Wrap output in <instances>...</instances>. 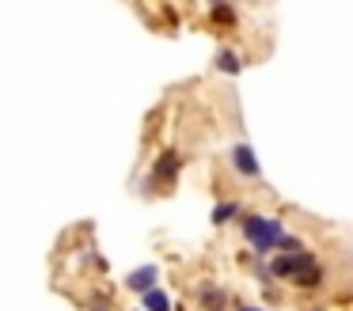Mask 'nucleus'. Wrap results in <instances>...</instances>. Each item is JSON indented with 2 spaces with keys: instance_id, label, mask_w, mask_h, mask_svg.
Wrapping results in <instances>:
<instances>
[{
  "instance_id": "nucleus-1",
  "label": "nucleus",
  "mask_w": 353,
  "mask_h": 311,
  "mask_svg": "<svg viewBox=\"0 0 353 311\" xmlns=\"http://www.w3.org/2000/svg\"><path fill=\"white\" fill-rule=\"evenodd\" d=\"M239 228H243V239L247 247L254 250V254H270V250L277 247V239H281V220L277 217H259V212H239Z\"/></svg>"
},
{
  "instance_id": "nucleus-2",
  "label": "nucleus",
  "mask_w": 353,
  "mask_h": 311,
  "mask_svg": "<svg viewBox=\"0 0 353 311\" xmlns=\"http://www.w3.org/2000/svg\"><path fill=\"white\" fill-rule=\"evenodd\" d=\"M179 171H183V159H179V152H175V148H163L160 156H156V163H152V171H148V179H152L160 190H168L171 182L179 179Z\"/></svg>"
},
{
  "instance_id": "nucleus-3",
  "label": "nucleus",
  "mask_w": 353,
  "mask_h": 311,
  "mask_svg": "<svg viewBox=\"0 0 353 311\" xmlns=\"http://www.w3.org/2000/svg\"><path fill=\"white\" fill-rule=\"evenodd\" d=\"M307 250H277L274 258H270V265H266V273H274V277H281V281H292L296 277V270L307 262Z\"/></svg>"
},
{
  "instance_id": "nucleus-4",
  "label": "nucleus",
  "mask_w": 353,
  "mask_h": 311,
  "mask_svg": "<svg viewBox=\"0 0 353 311\" xmlns=\"http://www.w3.org/2000/svg\"><path fill=\"white\" fill-rule=\"evenodd\" d=\"M232 167H236V171L243 174L247 182H259V174H262V167H259V156H254V148H251L247 141L232 144Z\"/></svg>"
},
{
  "instance_id": "nucleus-5",
  "label": "nucleus",
  "mask_w": 353,
  "mask_h": 311,
  "mask_svg": "<svg viewBox=\"0 0 353 311\" xmlns=\"http://www.w3.org/2000/svg\"><path fill=\"white\" fill-rule=\"evenodd\" d=\"M156 277H160L156 265H141V270H133L130 277H125V288H130V292H148V288L156 285Z\"/></svg>"
},
{
  "instance_id": "nucleus-6",
  "label": "nucleus",
  "mask_w": 353,
  "mask_h": 311,
  "mask_svg": "<svg viewBox=\"0 0 353 311\" xmlns=\"http://www.w3.org/2000/svg\"><path fill=\"white\" fill-rule=\"evenodd\" d=\"M319 281H323V265L315 262V258H307V262L296 270V277H292V285H296V288H315Z\"/></svg>"
},
{
  "instance_id": "nucleus-7",
  "label": "nucleus",
  "mask_w": 353,
  "mask_h": 311,
  "mask_svg": "<svg viewBox=\"0 0 353 311\" xmlns=\"http://www.w3.org/2000/svg\"><path fill=\"white\" fill-rule=\"evenodd\" d=\"M213 65L221 68L224 76H239L243 72V57H239L236 50H216V57H213Z\"/></svg>"
},
{
  "instance_id": "nucleus-8",
  "label": "nucleus",
  "mask_w": 353,
  "mask_h": 311,
  "mask_svg": "<svg viewBox=\"0 0 353 311\" xmlns=\"http://www.w3.org/2000/svg\"><path fill=\"white\" fill-rule=\"evenodd\" d=\"M209 19L228 30V27H236V8H232L228 0H213V4H209Z\"/></svg>"
},
{
  "instance_id": "nucleus-9",
  "label": "nucleus",
  "mask_w": 353,
  "mask_h": 311,
  "mask_svg": "<svg viewBox=\"0 0 353 311\" xmlns=\"http://www.w3.org/2000/svg\"><path fill=\"white\" fill-rule=\"evenodd\" d=\"M141 303H145V311H171V300L168 292H160V288H148V292H141Z\"/></svg>"
},
{
  "instance_id": "nucleus-10",
  "label": "nucleus",
  "mask_w": 353,
  "mask_h": 311,
  "mask_svg": "<svg viewBox=\"0 0 353 311\" xmlns=\"http://www.w3.org/2000/svg\"><path fill=\"white\" fill-rule=\"evenodd\" d=\"M224 303H228V296H224L221 288L201 285V308H205V311H224Z\"/></svg>"
},
{
  "instance_id": "nucleus-11",
  "label": "nucleus",
  "mask_w": 353,
  "mask_h": 311,
  "mask_svg": "<svg viewBox=\"0 0 353 311\" xmlns=\"http://www.w3.org/2000/svg\"><path fill=\"white\" fill-rule=\"evenodd\" d=\"M239 212H243V205L239 201H221L213 209V224H228V220H239Z\"/></svg>"
},
{
  "instance_id": "nucleus-12",
  "label": "nucleus",
  "mask_w": 353,
  "mask_h": 311,
  "mask_svg": "<svg viewBox=\"0 0 353 311\" xmlns=\"http://www.w3.org/2000/svg\"><path fill=\"white\" fill-rule=\"evenodd\" d=\"M274 250H304V243H300V235L281 232V239H277V247H274Z\"/></svg>"
},
{
  "instance_id": "nucleus-13",
  "label": "nucleus",
  "mask_w": 353,
  "mask_h": 311,
  "mask_svg": "<svg viewBox=\"0 0 353 311\" xmlns=\"http://www.w3.org/2000/svg\"><path fill=\"white\" fill-rule=\"evenodd\" d=\"M239 311H262V308H239Z\"/></svg>"
},
{
  "instance_id": "nucleus-14",
  "label": "nucleus",
  "mask_w": 353,
  "mask_h": 311,
  "mask_svg": "<svg viewBox=\"0 0 353 311\" xmlns=\"http://www.w3.org/2000/svg\"><path fill=\"white\" fill-rule=\"evenodd\" d=\"M247 4H259V0H247Z\"/></svg>"
}]
</instances>
